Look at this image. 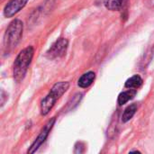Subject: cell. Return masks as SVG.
<instances>
[{
	"instance_id": "6da1fadb",
	"label": "cell",
	"mask_w": 154,
	"mask_h": 154,
	"mask_svg": "<svg viewBox=\"0 0 154 154\" xmlns=\"http://www.w3.org/2000/svg\"><path fill=\"white\" fill-rule=\"evenodd\" d=\"M23 31V24L21 20L15 19L10 23L4 35L3 48L5 53L8 54L17 46L22 39Z\"/></svg>"
},
{
	"instance_id": "7a4b0ae2",
	"label": "cell",
	"mask_w": 154,
	"mask_h": 154,
	"mask_svg": "<svg viewBox=\"0 0 154 154\" xmlns=\"http://www.w3.org/2000/svg\"><path fill=\"white\" fill-rule=\"evenodd\" d=\"M34 54L32 46H28L22 50L17 55L14 62V79L16 82H20L25 77L28 68L32 62Z\"/></svg>"
},
{
	"instance_id": "3957f363",
	"label": "cell",
	"mask_w": 154,
	"mask_h": 154,
	"mask_svg": "<svg viewBox=\"0 0 154 154\" xmlns=\"http://www.w3.org/2000/svg\"><path fill=\"white\" fill-rule=\"evenodd\" d=\"M69 88V82L68 81H60L56 83L49 92V94L42 99L41 103V113L42 116H47L50 111L52 109L57 100L60 98V97L67 92Z\"/></svg>"
},
{
	"instance_id": "277c9868",
	"label": "cell",
	"mask_w": 154,
	"mask_h": 154,
	"mask_svg": "<svg viewBox=\"0 0 154 154\" xmlns=\"http://www.w3.org/2000/svg\"><path fill=\"white\" fill-rule=\"evenodd\" d=\"M54 123H55V118L53 117V118H51V119L44 125V127L42 129L41 133L39 134V135L37 136V138L35 139V141L32 143V144L31 147L29 148V150H28V152H27L28 153H34V152L41 147V145H42V144L45 142V140L47 139V137H48V135H49L51 130L52 129V127H53V125H54Z\"/></svg>"
},
{
	"instance_id": "5b68a950",
	"label": "cell",
	"mask_w": 154,
	"mask_h": 154,
	"mask_svg": "<svg viewBox=\"0 0 154 154\" xmlns=\"http://www.w3.org/2000/svg\"><path fill=\"white\" fill-rule=\"evenodd\" d=\"M68 41L64 38H60L57 40L46 52V57L50 60H54L60 58L65 55L68 48Z\"/></svg>"
},
{
	"instance_id": "8992f818",
	"label": "cell",
	"mask_w": 154,
	"mask_h": 154,
	"mask_svg": "<svg viewBox=\"0 0 154 154\" xmlns=\"http://www.w3.org/2000/svg\"><path fill=\"white\" fill-rule=\"evenodd\" d=\"M28 1L29 0H9L4 8V15L7 18L13 17L26 5Z\"/></svg>"
},
{
	"instance_id": "52a82bcc",
	"label": "cell",
	"mask_w": 154,
	"mask_h": 154,
	"mask_svg": "<svg viewBox=\"0 0 154 154\" xmlns=\"http://www.w3.org/2000/svg\"><path fill=\"white\" fill-rule=\"evenodd\" d=\"M95 79H96V73L93 72V71H88V72L83 74L79 79L78 85L81 88H87L90 85H92V83L94 82Z\"/></svg>"
},
{
	"instance_id": "ba28073f",
	"label": "cell",
	"mask_w": 154,
	"mask_h": 154,
	"mask_svg": "<svg viewBox=\"0 0 154 154\" xmlns=\"http://www.w3.org/2000/svg\"><path fill=\"white\" fill-rule=\"evenodd\" d=\"M128 0H104V4L108 10L111 11H119L122 10Z\"/></svg>"
},
{
	"instance_id": "9c48e42d",
	"label": "cell",
	"mask_w": 154,
	"mask_h": 154,
	"mask_svg": "<svg viewBox=\"0 0 154 154\" xmlns=\"http://www.w3.org/2000/svg\"><path fill=\"white\" fill-rule=\"evenodd\" d=\"M135 95H136V89L129 88V90L120 93V95L118 96L117 102L120 106H123V105L126 104L128 101L132 100L135 97Z\"/></svg>"
},
{
	"instance_id": "30bf717a",
	"label": "cell",
	"mask_w": 154,
	"mask_h": 154,
	"mask_svg": "<svg viewBox=\"0 0 154 154\" xmlns=\"http://www.w3.org/2000/svg\"><path fill=\"white\" fill-rule=\"evenodd\" d=\"M143 85V79L139 75H134L128 79L125 82V88H132V89H137Z\"/></svg>"
},
{
	"instance_id": "8fae6325",
	"label": "cell",
	"mask_w": 154,
	"mask_h": 154,
	"mask_svg": "<svg viewBox=\"0 0 154 154\" xmlns=\"http://www.w3.org/2000/svg\"><path fill=\"white\" fill-rule=\"evenodd\" d=\"M137 111V105L136 104H132L130 105L129 106H127L123 114V116H122V121L124 123H126L128 121H130L133 116L135 115Z\"/></svg>"
},
{
	"instance_id": "7c38bea8",
	"label": "cell",
	"mask_w": 154,
	"mask_h": 154,
	"mask_svg": "<svg viewBox=\"0 0 154 154\" xmlns=\"http://www.w3.org/2000/svg\"><path fill=\"white\" fill-rule=\"evenodd\" d=\"M146 5L147 7H153L154 6V0H146Z\"/></svg>"
}]
</instances>
